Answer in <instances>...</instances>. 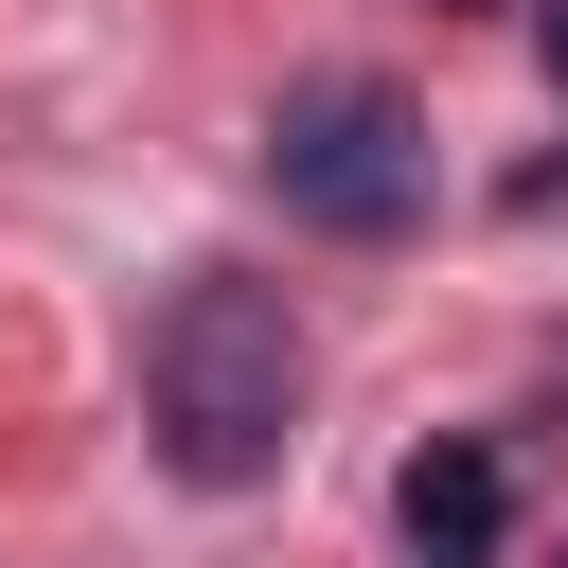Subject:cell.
I'll use <instances>...</instances> for the list:
<instances>
[{"label": "cell", "instance_id": "277c9868", "mask_svg": "<svg viewBox=\"0 0 568 568\" xmlns=\"http://www.w3.org/2000/svg\"><path fill=\"white\" fill-rule=\"evenodd\" d=\"M532 53H550V89H568V0H532Z\"/></svg>", "mask_w": 568, "mask_h": 568}, {"label": "cell", "instance_id": "7a4b0ae2", "mask_svg": "<svg viewBox=\"0 0 568 568\" xmlns=\"http://www.w3.org/2000/svg\"><path fill=\"white\" fill-rule=\"evenodd\" d=\"M266 195H284L302 231H337V248H408L426 195H444L426 106H408L390 71H302V89L266 106Z\"/></svg>", "mask_w": 568, "mask_h": 568}, {"label": "cell", "instance_id": "3957f363", "mask_svg": "<svg viewBox=\"0 0 568 568\" xmlns=\"http://www.w3.org/2000/svg\"><path fill=\"white\" fill-rule=\"evenodd\" d=\"M390 515H408V550H426V568H479V550H497V515H515V462H497V444H408Z\"/></svg>", "mask_w": 568, "mask_h": 568}, {"label": "cell", "instance_id": "6da1fadb", "mask_svg": "<svg viewBox=\"0 0 568 568\" xmlns=\"http://www.w3.org/2000/svg\"><path fill=\"white\" fill-rule=\"evenodd\" d=\"M302 390H320L302 302H284V284H248V266H195V284L142 320V444H160V479H195V497L284 479Z\"/></svg>", "mask_w": 568, "mask_h": 568}]
</instances>
